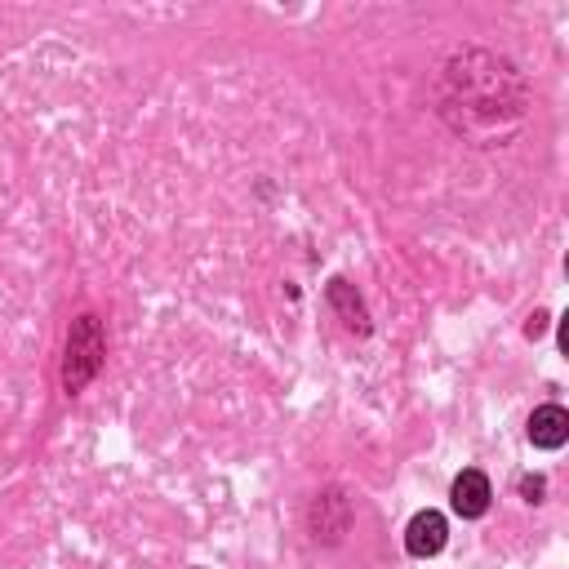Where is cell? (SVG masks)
<instances>
[{
    "instance_id": "2",
    "label": "cell",
    "mask_w": 569,
    "mask_h": 569,
    "mask_svg": "<svg viewBox=\"0 0 569 569\" xmlns=\"http://www.w3.org/2000/svg\"><path fill=\"white\" fill-rule=\"evenodd\" d=\"M490 498H494L490 477H485V471H477V467L458 471L454 485H450V507H454L463 520H481V516L490 511Z\"/></svg>"
},
{
    "instance_id": "4",
    "label": "cell",
    "mask_w": 569,
    "mask_h": 569,
    "mask_svg": "<svg viewBox=\"0 0 569 569\" xmlns=\"http://www.w3.org/2000/svg\"><path fill=\"white\" fill-rule=\"evenodd\" d=\"M530 441L539 450H560L569 441V414L560 405H539L530 414Z\"/></svg>"
},
{
    "instance_id": "5",
    "label": "cell",
    "mask_w": 569,
    "mask_h": 569,
    "mask_svg": "<svg viewBox=\"0 0 569 569\" xmlns=\"http://www.w3.org/2000/svg\"><path fill=\"white\" fill-rule=\"evenodd\" d=\"M520 490H526V498H530V503H539V494H543V481H539V477H526V481H520Z\"/></svg>"
},
{
    "instance_id": "3",
    "label": "cell",
    "mask_w": 569,
    "mask_h": 569,
    "mask_svg": "<svg viewBox=\"0 0 569 569\" xmlns=\"http://www.w3.org/2000/svg\"><path fill=\"white\" fill-rule=\"evenodd\" d=\"M445 539H450L445 516L427 507V511H418V516L409 520V530H405V552L418 556V560H427V556H437V552L445 547Z\"/></svg>"
},
{
    "instance_id": "1",
    "label": "cell",
    "mask_w": 569,
    "mask_h": 569,
    "mask_svg": "<svg viewBox=\"0 0 569 569\" xmlns=\"http://www.w3.org/2000/svg\"><path fill=\"white\" fill-rule=\"evenodd\" d=\"M103 365V334H99V320L80 316L72 329V343H67V392H80L93 374Z\"/></svg>"
}]
</instances>
